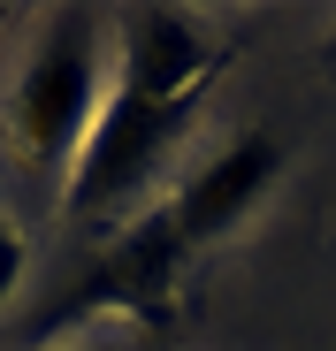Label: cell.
<instances>
[{
    "mask_svg": "<svg viewBox=\"0 0 336 351\" xmlns=\"http://www.w3.org/2000/svg\"><path fill=\"white\" fill-rule=\"evenodd\" d=\"M23 260H31V252H23V237H16L8 221H0V298H8V290L23 282Z\"/></svg>",
    "mask_w": 336,
    "mask_h": 351,
    "instance_id": "cell-6",
    "label": "cell"
},
{
    "mask_svg": "<svg viewBox=\"0 0 336 351\" xmlns=\"http://www.w3.org/2000/svg\"><path fill=\"white\" fill-rule=\"evenodd\" d=\"M184 267H191V252H184V237L168 229V214L153 206V214H138L130 229H115L84 267H77V282H69V298L53 306L38 328H53V321H77V313H123V321H168L176 313V282H184Z\"/></svg>",
    "mask_w": 336,
    "mask_h": 351,
    "instance_id": "cell-3",
    "label": "cell"
},
{
    "mask_svg": "<svg viewBox=\"0 0 336 351\" xmlns=\"http://www.w3.org/2000/svg\"><path fill=\"white\" fill-rule=\"evenodd\" d=\"M283 184V138L275 130H245V138H230L221 153H206L176 191H168V229L184 237V252H206V245H221L230 229H245L260 206H267V191Z\"/></svg>",
    "mask_w": 336,
    "mask_h": 351,
    "instance_id": "cell-4",
    "label": "cell"
},
{
    "mask_svg": "<svg viewBox=\"0 0 336 351\" xmlns=\"http://www.w3.org/2000/svg\"><path fill=\"white\" fill-rule=\"evenodd\" d=\"M221 69V53L206 38L199 16L184 8H130L123 16V84H145V92H168V99H206Z\"/></svg>",
    "mask_w": 336,
    "mask_h": 351,
    "instance_id": "cell-5",
    "label": "cell"
},
{
    "mask_svg": "<svg viewBox=\"0 0 336 351\" xmlns=\"http://www.w3.org/2000/svg\"><path fill=\"white\" fill-rule=\"evenodd\" d=\"M99 16L92 8H62V16H46L31 53H23V69H16V92H8V130L23 145V160L38 176H62L69 184V168H77V145L92 130V114H99Z\"/></svg>",
    "mask_w": 336,
    "mask_h": 351,
    "instance_id": "cell-1",
    "label": "cell"
},
{
    "mask_svg": "<svg viewBox=\"0 0 336 351\" xmlns=\"http://www.w3.org/2000/svg\"><path fill=\"white\" fill-rule=\"evenodd\" d=\"M321 69H328V77H336V31H328V38H321Z\"/></svg>",
    "mask_w": 336,
    "mask_h": 351,
    "instance_id": "cell-7",
    "label": "cell"
},
{
    "mask_svg": "<svg viewBox=\"0 0 336 351\" xmlns=\"http://www.w3.org/2000/svg\"><path fill=\"white\" fill-rule=\"evenodd\" d=\"M62 351H84V343H62Z\"/></svg>",
    "mask_w": 336,
    "mask_h": 351,
    "instance_id": "cell-8",
    "label": "cell"
},
{
    "mask_svg": "<svg viewBox=\"0 0 336 351\" xmlns=\"http://www.w3.org/2000/svg\"><path fill=\"white\" fill-rule=\"evenodd\" d=\"M191 123H199V99H168V92H145V84L115 77V92H99V114H92L77 168L62 184L69 214L77 221H123L153 191L168 153L191 138Z\"/></svg>",
    "mask_w": 336,
    "mask_h": 351,
    "instance_id": "cell-2",
    "label": "cell"
},
{
    "mask_svg": "<svg viewBox=\"0 0 336 351\" xmlns=\"http://www.w3.org/2000/svg\"><path fill=\"white\" fill-rule=\"evenodd\" d=\"M0 23H8V8H0Z\"/></svg>",
    "mask_w": 336,
    "mask_h": 351,
    "instance_id": "cell-9",
    "label": "cell"
}]
</instances>
